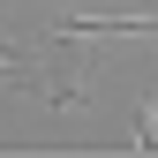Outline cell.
<instances>
[{
	"label": "cell",
	"instance_id": "obj_1",
	"mask_svg": "<svg viewBox=\"0 0 158 158\" xmlns=\"http://www.w3.org/2000/svg\"><path fill=\"white\" fill-rule=\"evenodd\" d=\"M135 151H158V98L135 113Z\"/></svg>",
	"mask_w": 158,
	"mask_h": 158
}]
</instances>
